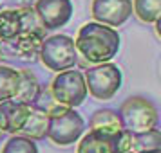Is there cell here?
I'll return each instance as SVG.
<instances>
[{"label":"cell","instance_id":"1","mask_svg":"<svg viewBox=\"0 0 161 153\" xmlns=\"http://www.w3.org/2000/svg\"><path fill=\"white\" fill-rule=\"evenodd\" d=\"M119 45H121V38L118 31L100 22L83 23L74 38L78 58H83L92 65L110 61L114 56H118Z\"/></svg>","mask_w":161,"mask_h":153},{"label":"cell","instance_id":"2","mask_svg":"<svg viewBox=\"0 0 161 153\" xmlns=\"http://www.w3.org/2000/svg\"><path fill=\"white\" fill-rule=\"evenodd\" d=\"M38 58L42 61V65L53 72L73 69L78 63V52L74 47V40L67 34L45 36L38 49Z\"/></svg>","mask_w":161,"mask_h":153},{"label":"cell","instance_id":"3","mask_svg":"<svg viewBox=\"0 0 161 153\" xmlns=\"http://www.w3.org/2000/svg\"><path fill=\"white\" fill-rule=\"evenodd\" d=\"M83 78H85V85H87V94H91L98 101L112 99L119 92L121 83H123L121 69L110 61L89 67Z\"/></svg>","mask_w":161,"mask_h":153},{"label":"cell","instance_id":"4","mask_svg":"<svg viewBox=\"0 0 161 153\" xmlns=\"http://www.w3.org/2000/svg\"><path fill=\"white\" fill-rule=\"evenodd\" d=\"M85 131V121L74 108H65L60 114L47 117V135L56 146H71Z\"/></svg>","mask_w":161,"mask_h":153},{"label":"cell","instance_id":"5","mask_svg":"<svg viewBox=\"0 0 161 153\" xmlns=\"http://www.w3.org/2000/svg\"><path fill=\"white\" fill-rule=\"evenodd\" d=\"M49 88H51L54 99L69 108H76L87 99V85H85L83 72L76 70L74 67L56 72Z\"/></svg>","mask_w":161,"mask_h":153},{"label":"cell","instance_id":"6","mask_svg":"<svg viewBox=\"0 0 161 153\" xmlns=\"http://www.w3.org/2000/svg\"><path fill=\"white\" fill-rule=\"evenodd\" d=\"M119 115H121L123 126L134 133L156 128L159 121L156 105L139 95L129 97L127 101H123V105L119 106Z\"/></svg>","mask_w":161,"mask_h":153},{"label":"cell","instance_id":"7","mask_svg":"<svg viewBox=\"0 0 161 153\" xmlns=\"http://www.w3.org/2000/svg\"><path fill=\"white\" fill-rule=\"evenodd\" d=\"M45 36H47V31L44 29V25L35 23L20 31L15 38L0 43V54H6L8 58L22 59V61H35L38 58L40 43Z\"/></svg>","mask_w":161,"mask_h":153},{"label":"cell","instance_id":"8","mask_svg":"<svg viewBox=\"0 0 161 153\" xmlns=\"http://www.w3.org/2000/svg\"><path fill=\"white\" fill-rule=\"evenodd\" d=\"M33 11L45 31H54L69 23L74 8L71 0H35Z\"/></svg>","mask_w":161,"mask_h":153},{"label":"cell","instance_id":"9","mask_svg":"<svg viewBox=\"0 0 161 153\" xmlns=\"http://www.w3.org/2000/svg\"><path fill=\"white\" fill-rule=\"evenodd\" d=\"M91 15L94 22L119 27L132 16V0H92Z\"/></svg>","mask_w":161,"mask_h":153},{"label":"cell","instance_id":"10","mask_svg":"<svg viewBox=\"0 0 161 153\" xmlns=\"http://www.w3.org/2000/svg\"><path fill=\"white\" fill-rule=\"evenodd\" d=\"M40 23L33 8H18L0 11V43L15 38L20 31Z\"/></svg>","mask_w":161,"mask_h":153},{"label":"cell","instance_id":"11","mask_svg":"<svg viewBox=\"0 0 161 153\" xmlns=\"http://www.w3.org/2000/svg\"><path fill=\"white\" fill-rule=\"evenodd\" d=\"M119 133L121 131L89 130L78 140L76 153H121L119 148Z\"/></svg>","mask_w":161,"mask_h":153},{"label":"cell","instance_id":"12","mask_svg":"<svg viewBox=\"0 0 161 153\" xmlns=\"http://www.w3.org/2000/svg\"><path fill=\"white\" fill-rule=\"evenodd\" d=\"M31 105L16 99H6L0 103V130L4 133L15 135L22 130L31 114Z\"/></svg>","mask_w":161,"mask_h":153},{"label":"cell","instance_id":"13","mask_svg":"<svg viewBox=\"0 0 161 153\" xmlns=\"http://www.w3.org/2000/svg\"><path fill=\"white\" fill-rule=\"evenodd\" d=\"M123 126V121H121V115L119 112L112 108H102L96 110L91 121H89V130H105V131H121Z\"/></svg>","mask_w":161,"mask_h":153},{"label":"cell","instance_id":"14","mask_svg":"<svg viewBox=\"0 0 161 153\" xmlns=\"http://www.w3.org/2000/svg\"><path fill=\"white\" fill-rule=\"evenodd\" d=\"M31 108L38 110V112H42V114H45V115L49 117V115H54V114L64 112V110L69 108V106H65V105H62V103L56 101L49 87H42V85H40L36 95H35V99L31 103Z\"/></svg>","mask_w":161,"mask_h":153},{"label":"cell","instance_id":"15","mask_svg":"<svg viewBox=\"0 0 161 153\" xmlns=\"http://www.w3.org/2000/svg\"><path fill=\"white\" fill-rule=\"evenodd\" d=\"M18 133L33 139V140H44L45 135H47V115L33 108L25 124L22 126V130Z\"/></svg>","mask_w":161,"mask_h":153},{"label":"cell","instance_id":"16","mask_svg":"<svg viewBox=\"0 0 161 153\" xmlns=\"http://www.w3.org/2000/svg\"><path fill=\"white\" fill-rule=\"evenodd\" d=\"M132 13L143 23H156L161 18V0H132Z\"/></svg>","mask_w":161,"mask_h":153},{"label":"cell","instance_id":"17","mask_svg":"<svg viewBox=\"0 0 161 153\" xmlns=\"http://www.w3.org/2000/svg\"><path fill=\"white\" fill-rule=\"evenodd\" d=\"M18 85H20V70L0 65V103L6 99H13L18 92Z\"/></svg>","mask_w":161,"mask_h":153},{"label":"cell","instance_id":"18","mask_svg":"<svg viewBox=\"0 0 161 153\" xmlns=\"http://www.w3.org/2000/svg\"><path fill=\"white\" fill-rule=\"evenodd\" d=\"M38 88H40V81H38V78L35 76V72H31L27 69H22V70H20L18 92H16V95L13 99L31 105L33 99H35V95H36V92H38Z\"/></svg>","mask_w":161,"mask_h":153},{"label":"cell","instance_id":"19","mask_svg":"<svg viewBox=\"0 0 161 153\" xmlns=\"http://www.w3.org/2000/svg\"><path fill=\"white\" fill-rule=\"evenodd\" d=\"M2 153H38V146L33 139L15 133L6 140Z\"/></svg>","mask_w":161,"mask_h":153},{"label":"cell","instance_id":"20","mask_svg":"<svg viewBox=\"0 0 161 153\" xmlns=\"http://www.w3.org/2000/svg\"><path fill=\"white\" fill-rule=\"evenodd\" d=\"M136 140H138L139 150H158L161 148V131L158 126L147 131H139L136 133Z\"/></svg>","mask_w":161,"mask_h":153},{"label":"cell","instance_id":"21","mask_svg":"<svg viewBox=\"0 0 161 153\" xmlns=\"http://www.w3.org/2000/svg\"><path fill=\"white\" fill-rule=\"evenodd\" d=\"M138 153H161V148H158V150H141Z\"/></svg>","mask_w":161,"mask_h":153},{"label":"cell","instance_id":"22","mask_svg":"<svg viewBox=\"0 0 161 153\" xmlns=\"http://www.w3.org/2000/svg\"><path fill=\"white\" fill-rule=\"evenodd\" d=\"M4 135H6V133H4V131H2V130H0V139H2V137H4Z\"/></svg>","mask_w":161,"mask_h":153}]
</instances>
